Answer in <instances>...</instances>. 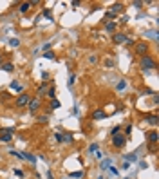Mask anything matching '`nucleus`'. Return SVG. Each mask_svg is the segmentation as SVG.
I'll return each instance as SVG.
<instances>
[{
  "label": "nucleus",
  "instance_id": "1",
  "mask_svg": "<svg viewBox=\"0 0 159 179\" xmlns=\"http://www.w3.org/2000/svg\"><path fill=\"white\" fill-rule=\"evenodd\" d=\"M150 53V43L147 40H138L134 42V54H138L139 58L141 56H147Z\"/></svg>",
  "mask_w": 159,
  "mask_h": 179
},
{
  "label": "nucleus",
  "instance_id": "2",
  "mask_svg": "<svg viewBox=\"0 0 159 179\" xmlns=\"http://www.w3.org/2000/svg\"><path fill=\"white\" fill-rule=\"evenodd\" d=\"M31 98H33V96H31L27 91H22V92L15 98V107H16V109H24V107H27V103L31 101Z\"/></svg>",
  "mask_w": 159,
  "mask_h": 179
},
{
  "label": "nucleus",
  "instance_id": "3",
  "mask_svg": "<svg viewBox=\"0 0 159 179\" xmlns=\"http://www.w3.org/2000/svg\"><path fill=\"white\" fill-rule=\"evenodd\" d=\"M155 60L150 56V54H147V56H141V60H139V67L143 71H152V69H155Z\"/></svg>",
  "mask_w": 159,
  "mask_h": 179
},
{
  "label": "nucleus",
  "instance_id": "4",
  "mask_svg": "<svg viewBox=\"0 0 159 179\" xmlns=\"http://www.w3.org/2000/svg\"><path fill=\"white\" fill-rule=\"evenodd\" d=\"M110 143H112V147L114 148H123L125 145H127V136L125 134H116V136H110Z\"/></svg>",
  "mask_w": 159,
  "mask_h": 179
},
{
  "label": "nucleus",
  "instance_id": "5",
  "mask_svg": "<svg viewBox=\"0 0 159 179\" xmlns=\"http://www.w3.org/2000/svg\"><path fill=\"white\" fill-rule=\"evenodd\" d=\"M13 127L11 128H0V141L4 143H11L13 141Z\"/></svg>",
  "mask_w": 159,
  "mask_h": 179
},
{
  "label": "nucleus",
  "instance_id": "6",
  "mask_svg": "<svg viewBox=\"0 0 159 179\" xmlns=\"http://www.w3.org/2000/svg\"><path fill=\"white\" fill-rule=\"evenodd\" d=\"M27 109L31 110V114H34V112H38V109H42V100L40 98H31V101L27 103Z\"/></svg>",
  "mask_w": 159,
  "mask_h": 179
},
{
  "label": "nucleus",
  "instance_id": "7",
  "mask_svg": "<svg viewBox=\"0 0 159 179\" xmlns=\"http://www.w3.org/2000/svg\"><path fill=\"white\" fill-rule=\"evenodd\" d=\"M108 11H110L112 15H116V16H118L119 13H123V11H125V4H123V2H114V4L110 6V9H108Z\"/></svg>",
  "mask_w": 159,
  "mask_h": 179
},
{
  "label": "nucleus",
  "instance_id": "8",
  "mask_svg": "<svg viewBox=\"0 0 159 179\" xmlns=\"http://www.w3.org/2000/svg\"><path fill=\"white\" fill-rule=\"evenodd\" d=\"M90 118H92L94 121H96V120H105V118H107V112H105L103 109H94L92 112H90Z\"/></svg>",
  "mask_w": 159,
  "mask_h": 179
},
{
  "label": "nucleus",
  "instance_id": "9",
  "mask_svg": "<svg viewBox=\"0 0 159 179\" xmlns=\"http://www.w3.org/2000/svg\"><path fill=\"white\" fill-rule=\"evenodd\" d=\"M125 40H127V34L121 33V31L112 34V43H116V45H119V43H125Z\"/></svg>",
  "mask_w": 159,
  "mask_h": 179
},
{
  "label": "nucleus",
  "instance_id": "10",
  "mask_svg": "<svg viewBox=\"0 0 159 179\" xmlns=\"http://www.w3.org/2000/svg\"><path fill=\"white\" fill-rule=\"evenodd\" d=\"M47 87H49V81H42V85L36 89V98H43L45 96V92H47Z\"/></svg>",
  "mask_w": 159,
  "mask_h": 179
},
{
  "label": "nucleus",
  "instance_id": "11",
  "mask_svg": "<svg viewBox=\"0 0 159 179\" xmlns=\"http://www.w3.org/2000/svg\"><path fill=\"white\" fill-rule=\"evenodd\" d=\"M107 33H112V34H114L116 33V29H118V22L116 20H108L107 22V24H105V27H103Z\"/></svg>",
  "mask_w": 159,
  "mask_h": 179
},
{
  "label": "nucleus",
  "instance_id": "12",
  "mask_svg": "<svg viewBox=\"0 0 159 179\" xmlns=\"http://www.w3.org/2000/svg\"><path fill=\"white\" fill-rule=\"evenodd\" d=\"M157 139H159V134H157V130H155V128H154V130H150V132H147V141H148V143L155 145V143H157Z\"/></svg>",
  "mask_w": 159,
  "mask_h": 179
},
{
  "label": "nucleus",
  "instance_id": "13",
  "mask_svg": "<svg viewBox=\"0 0 159 179\" xmlns=\"http://www.w3.org/2000/svg\"><path fill=\"white\" fill-rule=\"evenodd\" d=\"M0 67H2L6 73H13V71H15V65H13L11 62H2V65H0Z\"/></svg>",
  "mask_w": 159,
  "mask_h": 179
},
{
  "label": "nucleus",
  "instance_id": "14",
  "mask_svg": "<svg viewBox=\"0 0 159 179\" xmlns=\"http://www.w3.org/2000/svg\"><path fill=\"white\" fill-rule=\"evenodd\" d=\"M29 9H31V4H29V2H22V4H20V7H18V11H20L22 15H26Z\"/></svg>",
  "mask_w": 159,
  "mask_h": 179
},
{
  "label": "nucleus",
  "instance_id": "15",
  "mask_svg": "<svg viewBox=\"0 0 159 179\" xmlns=\"http://www.w3.org/2000/svg\"><path fill=\"white\" fill-rule=\"evenodd\" d=\"M22 156H24V159H27L29 163H33V165L36 163V158H34L33 154H29V152H22Z\"/></svg>",
  "mask_w": 159,
  "mask_h": 179
},
{
  "label": "nucleus",
  "instance_id": "16",
  "mask_svg": "<svg viewBox=\"0 0 159 179\" xmlns=\"http://www.w3.org/2000/svg\"><path fill=\"white\" fill-rule=\"evenodd\" d=\"M45 94H47V98H51V100H56V89L51 85V87L47 89V92H45Z\"/></svg>",
  "mask_w": 159,
  "mask_h": 179
},
{
  "label": "nucleus",
  "instance_id": "17",
  "mask_svg": "<svg viewBox=\"0 0 159 179\" xmlns=\"http://www.w3.org/2000/svg\"><path fill=\"white\" fill-rule=\"evenodd\" d=\"M157 121H159V120H157V116H155V114H152V116H147V123H148V125L155 127V125H157Z\"/></svg>",
  "mask_w": 159,
  "mask_h": 179
},
{
  "label": "nucleus",
  "instance_id": "18",
  "mask_svg": "<svg viewBox=\"0 0 159 179\" xmlns=\"http://www.w3.org/2000/svg\"><path fill=\"white\" fill-rule=\"evenodd\" d=\"M116 63H114V60H110V58H107V60H103V67L105 69H112Z\"/></svg>",
  "mask_w": 159,
  "mask_h": 179
},
{
  "label": "nucleus",
  "instance_id": "19",
  "mask_svg": "<svg viewBox=\"0 0 159 179\" xmlns=\"http://www.w3.org/2000/svg\"><path fill=\"white\" fill-rule=\"evenodd\" d=\"M60 107H62L60 100H51V105H49V109H51V110H56V109H60Z\"/></svg>",
  "mask_w": 159,
  "mask_h": 179
},
{
  "label": "nucleus",
  "instance_id": "20",
  "mask_svg": "<svg viewBox=\"0 0 159 179\" xmlns=\"http://www.w3.org/2000/svg\"><path fill=\"white\" fill-rule=\"evenodd\" d=\"M54 139H56L58 143H65V136H63L62 132H56V134H54Z\"/></svg>",
  "mask_w": 159,
  "mask_h": 179
},
{
  "label": "nucleus",
  "instance_id": "21",
  "mask_svg": "<svg viewBox=\"0 0 159 179\" xmlns=\"http://www.w3.org/2000/svg\"><path fill=\"white\" fill-rule=\"evenodd\" d=\"M121 132V125H116V127H112L110 128V136H116V134Z\"/></svg>",
  "mask_w": 159,
  "mask_h": 179
},
{
  "label": "nucleus",
  "instance_id": "22",
  "mask_svg": "<svg viewBox=\"0 0 159 179\" xmlns=\"http://www.w3.org/2000/svg\"><path fill=\"white\" fill-rule=\"evenodd\" d=\"M87 62H89L90 65H96V63H98V56H94V54H90V56L87 58Z\"/></svg>",
  "mask_w": 159,
  "mask_h": 179
},
{
  "label": "nucleus",
  "instance_id": "23",
  "mask_svg": "<svg viewBox=\"0 0 159 179\" xmlns=\"http://www.w3.org/2000/svg\"><path fill=\"white\" fill-rule=\"evenodd\" d=\"M125 159H127V163H130V161L134 163V161H138V156H136V154H128Z\"/></svg>",
  "mask_w": 159,
  "mask_h": 179
},
{
  "label": "nucleus",
  "instance_id": "24",
  "mask_svg": "<svg viewBox=\"0 0 159 179\" xmlns=\"http://www.w3.org/2000/svg\"><path fill=\"white\" fill-rule=\"evenodd\" d=\"M74 81H76V74H69V80H67V85H69V87H73V85H74Z\"/></svg>",
  "mask_w": 159,
  "mask_h": 179
},
{
  "label": "nucleus",
  "instance_id": "25",
  "mask_svg": "<svg viewBox=\"0 0 159 179\" xmlns=\"http://www.w3.org/2000/svg\"><path fill=\"white\" fill-rule=\"evenodd\" d=\"M63 136H65V143H73V141H74V138H73V134H71V132L63 134Z\"/></svg>",
  "mask_w": 159,
  "mask_h": 179
},
{
  "label": "nucleus",
  "instance_id": "26",
  "mask_svg": "<svg viewBox=\"0 0 159 179\" xmlns=\"http://www.w3.org/2000/svg\"><path fill=\"white\" fill-rule=\"evenodd\" d=\"M9 98H11V94H9V92H7V91H4V92H2V94H0V100H2V101H7V100H9Z\"/></svg>",
  "mask_w": 159,
  "mask_h": 179
},
{
  "label": "nucleus",
  "instance_id": "27",
  "mask_svg": "<svg viewBox=\"0 0 159 179\" xmlns=\"http://www.w3.org/2000/svg\"><path fill=\"white\" fill-rule=\"evenodd\" d=\"M9 43H11V47H18V45H20V40H18V38H11Z\"/></svg>",
  "mask_w": 159,
  "mask_h": 179
},
{
  "label": "nucleus",
  "instance_id": "28",
  "mask_svg": "<svg viewBox=\"0 0 159 179\" xmlns=\"http://www.w3.org/2000/svg\"><path fill=\"white\" fill-rule=\"evenodd\" d=\"M43 58L53 60V58H54V53H53V51H45V53H43Z\"/></svg>",
  "mask_w": 159,
  "mask_h": 179
},
{
  "label": "nucleus",
  "instance_id": "29",
  "mask_svg": "<svg viewBox=\"0 0 159 179\" xmlns=\"http://www.w3.org/2000/svg\"><path fill=\"white\" fill-rule=\"evenodd\" d=\"M49 121V116H38V123H42V125H45Z\"/></svg>",
  "mask_w": 159,
  "mask_h": 179
},
{
  "label": "nucleus",
  "instance_id": "30",
  "mask_svg": "<svg viewBox=\"0 0 159 179\" xmlns=\"http://www.w3.org/2000/svg\"><path fill=\"white\" fill-rule=\"evenodd\" d=\"M71 177H73V179H80V177H83V172H73Z\"/></svg>",
  "mask_w": 159,
  "mask_h": 179
},
{
  "label": "nucleus",
  "instance_id": "31",
  "mask_svg": "<svg viewBox=\"0 0 159 179\" xmlns=\"http://www.w3.org/2000/svg\"><path fill=\"white\" fill-rule=\"evenodd\" d=\"M11 156H16L18 159H24V156H22V152H16V150H11Z\"/></svg>",
  "mask_w": 159,
  "mask_h": 179
},
{
  "label": "nucleus",
  "instance_id": "32",
  "mask_svg": "<svg viewBox=\"0 0 159 179\" xmlns=\"http://www.w3.org/2000/svg\"><path fill=\"white\" fill-rule=\"evenodd\" d=\"M125 85H127V81H125V80H121V81L118 83V91H123V89H125Z\"/></svg>",
  "mask_w": 159,
  "mask_h": 179
},
{
  "label": "nucleus",
  "instance_id": "33",
  "mask_svg": "<svg viewBox=\"0 0 159 179\" xmlns=\"http://www.w3.org/2000/svg\"><path fill=\"white\" fill-rule=\"evenodd\" d=\"M105 16H107V18H110V20H116V18H118L116 15H112L110 11H107V13H105Z\"/></svg>",
  "mask_w": 159,
  "mask_h": 179
},
{
  "label": "nucleus",
  "instance_id": "34",
  "mask_svg": "<svg viewBox=\"0 0 159 179\" xmlns=\"http://www.w3.org/2000/svg\"><path fill=\"white\" fill-rule=\"evenodd\" d=\"M43 16H47V18L51 20V18H53V16H51V9H43Z\"/></svg>",
  "mask_w": 159,
  "mask_h": 179
},
{
  "label": "nucleus",
  "instance_id": "35",
  "mask_svg": "<svg viewBox=\"0 0 159 179\" xmlns=\"http://www.w3.org/2000/svg\"><path fill=\"white\" fill-rule=\"evenodd\" d=\"M89 150H90V152H96V150H98V143H92V145L89 147Z\"/></svg>",
  "mask_w": 159,
  "mask_h": 179
},
{
  "label": "nucleus",
  "instance_id": "36",
  "mask_svg": "<svg viewBox=\"0 0 159 179\" xmlns=\"http://www.w3.org/2000/svg\"><path fill=\"white\" fill-rule=\"evenodd\" d=\"M130 132H132V125H127V127H125V136H128Z\"/></svg>",
  "mask_w": 159,
  "mask_h": 179
},
{
  "label": "nucleus",
  "instance_id": "37",
  "mask_svg": "<svg viewBox=\"0 0 159 179\" xmlns=\"http://www.w3.org/2000/svg\"><path fill=\"white\" fill-rule=\"evenodd\" d=\"M125 43H127V45H132V43H134V38H130V36H127V40H125Z\"/></svg>",
  "mask_w": 159,
  "mask_h": 179
},
{
  "label": "nucleus",
  "instance_id": "38",
  "mask_svg": "<svg viewBox=\"0 0 159 179\" xmlns=\"http://www.w3.org/2000/svg\"><path fill=\"white\" fill-rule=\"evenodd\" d=\"M15 175H18V177H24V172H22V170H16V168H15Z\"/></svg>",
  "mask_w": 159,
  "mask_h": 179
},
{
  "label": "nucleus",
  "instance_id": "39",
  "mask_svg": "<svg viewBox=\"0 0 159 179\" xmlns=\"http://www.w3.org/2000/svg\"><path fill=\"white\" fill-rule=\"evenodd\" d=\"M110 172L114 174V175H118V168H114V167H110Z\"/></svg>",
  "mask_w": 159,
  "mask_h": 179
},
{
  "label": "nucleus",
  "instance_id": "40",
  "mask_svg": "<svg viewBox=\"0 0 159 179\" xmlns=\"http://www.w3.org/2000/svg\"><path fill=\"white\" fill-rule=\"evenodd\" d=\"M2 62H4V54L0 53V65H2Z\"/></svg>",
  "mask_w": 159,
  "mask_h": 179
}]
</instances>
